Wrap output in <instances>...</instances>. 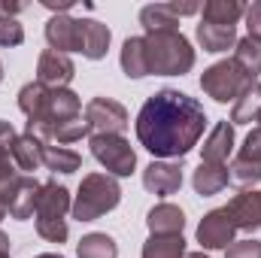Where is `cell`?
Segmentation results:
<instances>
[{
    "mask_svg": "<svg viewBox=\"0 0 261 258\" xmlns=\"http://www.w3.org/2000/svg\"><path fill=\"white\" fill-rule=\"evenodd\" d=\"M203 107L176 88L155 91L137 116V140L155 158H186L203 137Z\"/></svg>",
    "mask_w": 261,
    "mask_h": 258,
    "instance_id": "obj_1",
    "label": "cell"
},
{
    "mask_svg": "<svg viewBox=\"0 0 261 258\" xmlns=\"http://www.w3.org/2000/svg\"><path fill=\"white\" fill-rule=\"evenodd\" d=\"M18 110L28 116V134L52 143V134L67 122L82 119V100L70 88H46L40 82H28L18 91Z\"/></svg>",
    "mask_w": 261,
    "mask_h": 258,
    "instance_id": "obj_2",
    "label": "cell"
},
{
    "mask_svg": "<svg viewBox=\"0 0 261 258\" xmlns=\"http://www.w3.org/2000/svg\"><path fill=\"white\" fill-rule=\"evenodd\" d=\"M146 64L155 76H182L195 67V49L186 34L179 31H158L146 34Z\"/></svg>",
    "mask_w": 261,
    "mask_h": 258,
    "instance_id": "obj_3",
    "label": "cell"
},
{
    "mask_svg": "<svg viewBox=\"0 0 261 258\" xmlns=\"http://www.w3.org/2000/svg\"><path fill=\"white\" fill-rule=\"evenodd\" d=\"M119 200H122V189H119L116 176H110V173H88L79 183V192L73 197L70 213H73L76 222H94L103 213L116 210Z\"/></svg>",
    "mask_w": 261,
    "mask_h": 258,
    "instance_id": "obj_4",
    "label": "cell"
},
{
    "mask_svg": "<svg viewBox=\"0 0 261 258\" xmlns=\"http://www.w3.org/2000/svg\"><path fill=\"white\" fill-rule=\"evenodd\" d=\"M73 200L64 186H58L55 179L43 183L40 200H37V234L49 243H64L70 228H67V213H70Z\"/></svg>",
    "mask_w": 261,
    "mask_h": 258,
    "instance_id": "obj_5",
    "label": "cell"
},
{
    "mask_svg": "<svg viewBox=\"0 0 261 258\" xmlns=\"http://www.w3.org/2000/svg\"><path fill=\"white\" fill-rule=\"evenodd\" d=\"M88 146H91V155L97 158V164H103L110 176H130L134 173L137 152L125 137H119V134H91Z\"/></svg>",
    "mask_w": 261,
    "mask_h": 258,
    "instance_id": "obj_6",
    "label": "cell"
},
{
    "mask_svg": "<svg viewBox=\"0 0 261 258\" xmlns=\"http://www.w3.org/2000/svg\"><path fill=\"white\" fill-rule=\"evenodd\" d=\"M252 79L243 76V70L234 64V61H219V64L206 67L203 76H200V88L206 97H213L216 104H228V100H237V94L249 85Z\"/></svg>",
    "mask_w": 261,
    "mask_h": 258,
    "instance_id": "obj_7",
    "label": "cell"
},
{
    "mask_svg": "<svg viewBox=\"0 0 261 258\" xmlns=\"http://www.w3.org/2000/svg\"><path fill=\"white\" fill-rule=\"evenodd\" d=\"M85 125L91 134H119L125 137L130 119H128V110L113 100V97H94L85 104Z\"/></svg>",
    "mask_w": 261,
    "mask_h": 258,
    "instance_id": "obj_8",
    "label": "cell"
},
{
    "mask_svg": "<svg viewBox=\"0 0 261 258\" xmlns=\"http://www.w3.org/2000/svg\"><path fill=\"white\" fill-rule=\"evenodd\" d=\"M234 234H237V228H234L231 213L225 207L210 210L197 225V243L203 249H228L234 243Z\"/></svg>",
    "mask_w": 261,
    "mask_h": 258,
    "instance_id": "obj_9",
    "label": "cell"
},
{
    "mask_svg": "<svg viewBox=\"0 0 261 258\" xmlns=\"http://www.w3.org/2000/svg\"><path fill=\"white\" fill-rule=\"evenodd\" d=\"M46 40L55 52H82V18L70 15H55L46 21Z\"/></svg>",
    "mask_w": 261,
    "mask_h": 258,
    "instance_id": "obj_10",
    "label": "cell"
},
{
    "mask_svg": "<svg viewBox=\"0 0 261 258\" xmlns=\"http://www.w3.org/2000/svg\"><path fill=\"white\" fill-rule=\"evenodd\" d=\"M143 186H146V192L158 194V197L176 194L182 189V167H179V161H152L143 170Z\"/></svg>",
    "mask_w": 261,
    "mask_h": 258,
    "instance_id": "obj_11",
    "label": "cell"
},
{
    "mask_svg": "<svg viewBox=\"0 0 261 258\" xmlns=\"http://www.w3.org/2000/svg\"><path fill=\"white\" fill-rule=\"evenodd\" d=\"M73 73H76V67L70 61V55H61L55 49H46L37 61V82L46 88H67Z\"/></svg>",
    "mask_w": 261,
    "mask_h": 258,
    "instance_id": "obj_12",
    "label": "cell"
},
{
    "mask_svg": "<svg viewBox=\"0 0 261 258\" xmlns=\"http://www.w3.org/2000/svg\"><path fill=\"white\" fill-rule=\"evenodd\" d=\"M225 210L231 213V222L237 231H261V192L249 189V192L234 194Z\"/></svg>",
    "mask_w": 261,
    "mask_h": 258,
    "instance_id": "obj_13",
    "label": "cell"
},
{
    "mask_svg": "<svg viewBox=\"0 0 261 258\" xmlns=\"http://www.w3.org/2000/svg\"><path fill=\"white\" fill-rule=\"evenodd\" d=\"M234 149V125L231 122H219L210 131V137L200 146V161L203 164H228V155Z\"/></svg>",
    "mask_w": 261,
    "mask_h": 258,
    "instance_id": "obj_14",
    "label": "cell"
},
{
    "mask_svg": "<svg viewBox=\"0 0 261 258\" xmlns=\"http://www.w3.org/2000/svg\"><path fill=\"white\" fill-rule=\"evenodd\" d=\"M40 189H43V183H37L34 176H21L18 186H15V192H12V197H9V203H6V207H9V216L18 219V222L31 219V216L37 213Z\"/></svg>",
    "mask_w": 261,
    "mask_h": 258,
    "instance_id": "obj_15",
    "label": "cell"
},
{
    "mask_svg": "<svg viewBox=\"0 0 261 258\" xmlns=\"http://www.w3.org/2000/svg\"><path fill=\"white\" fill-rule=\"evenodd\" d=\"M43 140L40 137H34V134H18V140H15V146H12V161H15V167L24 173V176H31L34 170H40L43 167Z\"/></svg>",
    "mask_w": 261,
    "mask_h": 258,
    "instance_id": "obj_16",
    "label": "cell"
},
{
    "mask_svg": "<svg viewBox=\"0 0 261 258\" xmlns=\"http://www.w3.org/2000/svg\"><path fill=\"white\" fill-rule=\"evenodd\" d=\"M110 40H113V34H110V28L103 21L82 18V55L88 61H100L107 55V49H110Z\"/></svg>",
    "mask_w": 261,
    "mask_h": 258,
    "instance_id": "obj_17",
    "label": "cell"
},
{
    "mask_svg": "<svg viewBox=\"0 0 261 258\" xmlns=\"http://www.w3.org/2000/svg\"><path fill=\"white\" fill-rule=\"evenodd\" d=\"M146 225H149L152 234H182V228H186V213H182L176 203H158V207L149 210Z\"/></svg>",
    "mask_w": 261,
    "mask_h": 258,
    "instance_id": "obj_18",
    "label": "cell"
},
{
    "mask_svg": "<svg viewBox=\"0 0 261 258\" xmlns=\"http://www.w3.org/2000/svg\"><path fill=\"white\" fill-rule=\"evenodd\" d=\"M197 43H200L203 52L219 55V52H228V49L237 46V31L225 28V24H206V21H200L197 24Z\"/></svg>",
    "mask_w": 261,
    "mask_h": 258,
    "instance_id": "obj_19",
    "label": "cell"
},
{
    "mask_svg": "<svg viewBox=\"0 0 261 258\" xmlns=\"http://www.w3.org/2000/svg\"><path fill=\"white\" fill-rule=\"evenodd\" d=\"M261 113V82L252 79L234 100V110H231V125H249L255 122Z\"/></svg>",
    "mask_w": 261,
    "mask_h": 258,
    "instance_id": "obj_20",
    "label": "cell"
},
{
    "mask_svg": "<svg viewBox=\"0 0 261 258\" xmlns=\"http://www.w3.org/2000/svg\"><path fill=\"white\" fill-rule=\"evenodd\" d=\"M200 12H203L200 21H206V24H225V28H234V24L243 18L246 6H243L240 0H206V3L200 6Z\"/></svg>",
    "mask_w": 261,
    "mask_h": 258,
    "instance_id": "obj_21",
    "label": "cell"
},
{
    "mask_svg": "<svg viewBox=\"0 0 261 258\" xmlns=\"http://www.w3.org/2000/svg\"><path fill=\"white\" fill-rule=\"evenodd\" d=\"M228 183H231V179H228V167H222V164H203V161H200V167H197L195 176H192V186H195V192L200 194V197L219 194Z\"/></svg>",
    "mask_w": 261,
    "mask_h": 258,
    "instance_id": "obj_22",
    "label": "cell"
},
{
    "mask_svg": "<svg viewBox=\"0 0 261 258\" xmlns=\"http://www.w3.org/2000/svg\"><path fill=\"white\" fill-rule=\"evenodd\" d=\"M140 24L146 28V34H158V31H179V18L173 15L170 3H149L140 9Z\"/></svg>",
    "mask_w": 261,
    "mask_h": 258,
    "instance_id": "obj_23",
    "label": "cell"
},
{
    "mask_svg": "<svg viewBox=\"0 0 261 258\" xmlns=\"http://www.w3.org/2000/svg\"><path fill=\"white\" fill-rule=\"evenodd\" d=\"M122 70L128 79H143L149 76V64H146V43L143 37H128L125 46H122Z\"/></svg>",
    "mask_w": 261,
    "mask_h": 258,
    "instance_id": "obj_24",
    "label": "cell"
},
{
    "mask_svg": "<svg viewBox=\"0 0 261 258\" xmlns=\"http://www.w3.org/2000/svg\"><path fill=\"white\" fill-rule=\"evenodd\" d=\"M231 61L243 70L246 79H258V73H261V40H255V37L237 40L234 58H231Z\"/></svg>",
    "mask_w": 261,
    "mask_h": 258,
    "instance_id": "obj_25",
    "label": "cell"
},
{
    "mask_svg": "<svg viewBox=\"0 0 261 258\" xmlns=\"http://www.w3.org/2000/svg\"><path fill=\"white\" fill-rule=\"evenodd\" d=\"M143 258H186L182 234H152L143 243Z\"/></svg>",
    "mask_w": 261,
    "mask_h": 258,
    "instance_id": "obj_26",
    "label": "cell"
},
{
    "mask_svg": "<svg viewBox=\"0 0 261 258\" xmlns=\"http://www.w3.org/2000/svg\"><path fill=\"white\" fill-rule=\"evenodd\" d=\"M43 164L52 170V173H76L82 167V155L67 149V146H52L46 143L43 146Z\"/></svg>",
    "mask_w": 261,
    "mask_h": 258,
    "instance_id": "obj_27",
    "label": "cell"
},
{
    "mask_svg": "<svg viewBox=\"0 0 261 258\" xmlns=\"http://www.w3.org/2000/svg\"><path fill=\"white\" fill-rule=\"evenodd\" d=\"M76 255L79 258H119V246H116V240L110 234L94 231V234H85L79 240Z\"/></svg>",
    "mask_w": 261,
    "mask_h": 258,
    "instance_id": "obj_28",
    "label": "cell"
},
{
    "mask_svg": "<svg viewBox=\"0 0 261 258\" xmlns=\"http://www.w3.org/2000/svg\"><path fill=\"white\" fill-rule=\"evenodd\" d=\"M228 179H231V186L249 192L252 186L261 183V164L258 161H246V158L237 155V158L231 161V167H228Z\"/></svg>",
    "mask_w": 261,
    "mask_h": 258,
    "instance_id": "obj_29",
    "label": "cell"
},
{
    "mask_svg": "<svg viewBox=\"0 0 261 258\" xmlns=\"http://www.w3.org/2000/svg\"><path fill=\"white\" fill-rule=\"evenodd\" d=\"M24 173L15 167V161L9 158V155H0V200L3 203H9V197L15 192V186H18V179H21ZM9 210V207H6Z\"/></svg>",
    "mask_w": 261,
    "mask_h": 258,
    "instance_id": "obj_30",
    "label": "cell"
},
{
    "mask_svg": "<svg viewBox=\"0 0 261 258\" xmlns=\"http://www.w3.org/2000/svg\"><path fill=\"white\" fill-rule=\"evenodd\" d=\"M24 43V28L15 18L0 15V46H21Z\"/></svg>",
    "mask_w": 261,
    "mask_h": 258,
    "instance_id": "obj_31",
    "label": "cell"
},
{
    "mask_svg": "<svg viewBox=\"0 0 261 258\" xmlns=\"http://www.w3.org/2000/svg\"><path fill=\"white\" fill-rule=\"evenodd\" d=\"M225 258H261V240H234L225 249Z\"/></svg>",
    "mask_w": 261,
    "mask_h": 258,
    "instance_id": "obj_32",
    "label": "cell"
},
{
    "mask_svg": "<svg viewBox=\"0 0 261 258\" xmlns=\"http://www.w3.org/2000/svg\"><path fill=\"white\" fill-rule=\"evenodd\" d=\"M240 158H246V161H258L261 164V131L252 128L246 134V140H243V146H240V152H237Z\"/></svg>",
    "mask_w": 261,
    "mask_h": 258,
    "instance_id": "obj_33",
    "label": "cell"
},
{
    "mask_svg": "<svg viewBox=\"0 0 261 258\" xmlns=\"http://www.w3.org/2000/svg\"><path fill=\"white\" fill-rule=\"evenodd\" d=\"M246 28H249V37L261 40V0H255L252 6H246Z\"/></svg>",
    "mask_w": 261,
    "mask_h": 258,
    "instance_id": "obj_34",
    "label": "cell"
},
{
    "mask_svg": "<svg viewBox=\"0 0 261 258\" xmlns=\"http://www.w3.org/2000/svg\"><path fill=\"white\" fill-rule=\"evenodd\" d=\"M15 140H18L15 128H12L9 122H3V119H0V155H9V152H12V146H15Z\"/></svg>",
    "mask_w": 261,
    "mask_h": 258,
    "instance_id": "obj_35",
    "label": "cell"
},
{
    "mask_svg": "<svg viewBox=\"0 0 261 258\" xmlns=\"http://www.w3.org/2000/svg\"><path fill=\"white\" fill-rule=\"evenodd\" d=\"M170 9H173L176 18H182V15H195V12H200V3H170Z\"/></svg>",
    "mask_w": 261,
    "mask_h": 258,
    "instance_id": "obj_36",
    "label": "cell"
},
{
    "mask_svg": "<svg viewBox=\"0 0 261 258\" xmlns=\"http://www.w3.org/2000/svg\"><path fill=\"white\" fill-rule=\"evenodd\" d=\"M21 9H24V3H18V0H12V3L9 0H0V15H6V18H15Z\"/></svg>",
    "mask_w": 261,
    "mask_h": 258,
    "instance_id": "obj_37",
    "label": "cell"
},
{
    "mask_svg": "<svg viewBox=\"0 0 261 258\" xmlns=\"http://www.w3.org/2000/svg\"><path fill=\"white\" fill-rule=\"evenodd\" d=\"M6 216H9V210H6V203H3V200H0V222H3V219H6Z\"/></svg>",
    "mask_w": 261,
    "mask_h": 258,
    "instance_id": "obj_38",
    "label": "cell"
},
{
    "mask_svg": "<svg viewBox=\"0 0 261 258\" xmlns=\"http://www.w3.org/2000/svg\"><path fill=\"white\" fill-rule=\"evenodd\" d=\"M34 258H64V255H58V252H43V255H34Z\"/></svg>",
    "mask_w": 261,
    "mask_h": 258,
    "instance_id": "obj_39",
    "label": "cell"
},
{
    "mask_svg": "<svg viewBox=\"0 0 261 258\" xmlns=\"http://www.w3.org/2000/svg\"><path fill=\"white\" fill-rule=\"evenodd\" d=\"M186 258H210V255H203V252H186Z\"/></svg>",
    "mask_w": 261,
    "mask_h": 258,
    "instance_id": "obj_40",
    "label": "cell"
},
{
    "mask_svg": "<svg viewBox=\"0 0 261 258\" xmlns=\"http://www.w3.org/2000/svg\"><path fill=\"white\" fill-rule=\"evenodd\" d=\"M255 122H258V131H261V113H258V119H255Z\"/></svg>",
    "mask_w": 261,
    "mask_h": 258,
    "instance_id": "obj_41",
    "label": "cell"
},
{
    "mask_svg": "<svg viewBox=\"0 0 261 258\" xmlns=\"http://www.w3.org/2000/svg\"><path fill=\"white\" fill-rule=\"evenodd\" d=\"M0 82H3V64H0Z\"/></svg>",
    "mask_w": 261,
    "mask_h": 258,
    "instance_id": "obj_42",
    "label": "cell"
},
{
    "mask_svg": "<svg viewBox=\"0 0 261 258\" xmlns=\"http://www.w3.org/2000/svg\"><path fill=\"white\" fill-rule=\"evenodd\" d=\"M0 258H12V255H0Z\"/></svg>",
    "mask_w": 261,
    "mask_h": 258,
    "instance_id": "obj_43",
    "label": "cell"
}]
</instances>
